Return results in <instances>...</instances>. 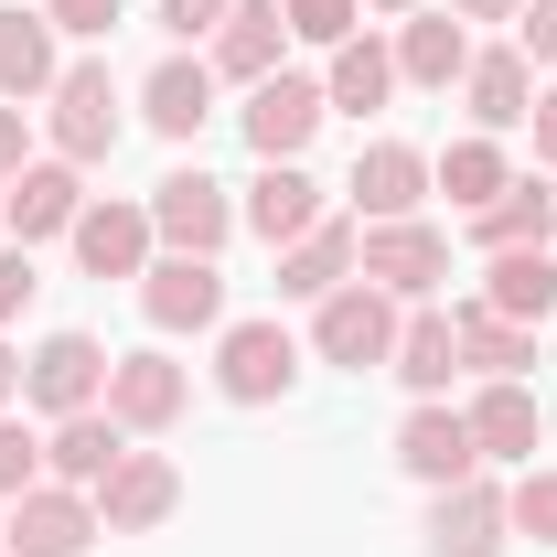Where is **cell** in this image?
I'll return each instance as SVG.
<instances>
[{"label":"cell","instance_id":"1","mask_svg":"<svg viewBox=\"0 0 557 557\" xmlns=\"http://www.w3.org/2000/svg\"><path fill=\"white\" fill-rule=\"evenodd\" d=\"M311 344H322V364H386L397 354V300L375 289V278H344L333 300H311Z\"/></svg>","mask_w":557,"mask_h":557},{"label":"cell","instance_id":"2","mask_svg":"<svg viewBox=\"0 0 557 557\" xmlns=\"http://www.w3.org/2000/svg\"><path fill=\"white\" fill-rule=\"evenodd\" d=\"M354 269L375 278L386 300H429V289L450 278V236H440V225H418V214H397V225H364Z\"/></svg>","mask_w":557,"mask_h":557},{"label":"cell","instance_id":"3","mask_svg":"<svg viewBox=\"0 0 557 557\" xmlns=\"http://www.w3.org/2000/svg\"><path fill=\"white\" fill-rule=\"evenodd\" d=\"M97 536H108V525H97V493L33 483V493H11V536H0V547L11 557H86Z\"/></svg>","mask_w":557,"mask_h":557},{"label":"cell","instance_id":"4","mask_svg":"<svg viewBox=\"0 0 557 557\" xmlns=\"http://www.w3.org/2000/svg\"><path fill=\"white\" fill-rule=\"evenodd\" d=\"M289 375H300V344H289L278 322H225V344H214V386H225L236 408L289 397Z\"/></svg>","mask_w":557,"mask_h":557},{"label":"cell","instance_id":"5","mask_svg":"<svg viewBox=\"0 0 557 557\" xmlns=\"http://www.w3.org/2000/svg\"><path fill=\"white\" fill-rule=\"evenodd\" d=\"M322 119H333V108H322L311 75H258V86H247V150H258V161H300Z\"/></svg>","mask_w":557,"mask_h":557},{"label":"cell","instance_id":"6","mask_svg":"<svg viewBox=\"0 0 557 557\" xmlns=\"http://www.w3.org/2000/svg\"><path fill=\"white\" fill-rule=\"evenodd\" d=\"M139 311H150V333H214L225 322V269L214 258H161V269H139Z\"/></svg>","mask_w":557,"mask_h":557},{"label":"cell","instance_id":"7","mask_svg":"<svg viewBox=\"0 0 557 557\" xmlns=\"http://www.w3.org/2000/svg\"><path fill=\"white\" fill-rule=\"evenodd\" d=\"M150 236H172V258H214V247L236 236L225 183H214V172H172V183L150 194Z\"/></svg>","mask_w":557,"mask_h":557},{"label":"cell","instance_id":"8","mask_svg":"<svg viewBox=\"0 0 557 557\" xmlns=\"http://www.w3.org/2000/svg\"><path fill=\"white\" fill-rule=\"evenodd\" d=\"M397 461H408L429 493L472 483V472H483V450H472V418H461V408H440V397H418V408H408V429H397Z\"/></svg>","mask_w":557,"mask_h":557},{"label":"cell","instance_id":"9","mask_svg":"<svg viewBox=\"0 0 557 557\" xmlns=\"http://www.w3.org/2000/svg\"><path fill=\"white\" fill-rule=\"evenodd\" d=\"M54 150H65V161H108V150H119V86H108V65H65L54 75Z\"/></svg>","mask_w":557,"mask_h":557},{"label":"cell","instance_id":"10","mask_svg":"<svg viewBox=\"0 0 557 557\" xmlns=\"http://www.w3.org/2000/svg\"><path fill=\"white\" fill-rule=\"evenodd\" d=\"M22 397H33L44 418H75V408H97V397H108V354L86 344V333H54V344H44L33 364H22Z\"/></svg>","mask_w":557,"mask_h":557},{"label":"cell","instance_id":"11","mask_svg":"<svg viewBox=\"0 0 557 557\" xmlns=\"http://www.w3.org/2000/svg\"><path fill=\"white\" fill-rule=\"evenodd\" d=\"M172 504H183V472H172L161 450H129V461L97 483V525H108V536H150Z\"/></svg>","mask_w":557,"mask_h":557},{"label":"cell","instance_id":"12","mask_svg":"<svg viewBox=\"0 0 557 557\" xmlns=\"http://www.w3.org/2000/svg\"><path fill=\"white\" fill-rule=\"evenodd\" d=\"M183 397H194V386H183L172 354H108V418H119V429H172Z\"/></svg>","mask_w":557,"mask_h":557},{"label":"cell","instance_id":"13","mask_svg":"<svg viewBox=\"0 0 557 557\" xmlns=\"http://www.w3.org/2000/svg\"><path fill=\"white\" fill-rule=\"evenodd\" d=\"M0 194H11L0 214H11V236H22V247H33V236H75V214H86V183H75V161H22Z\"/></svg>","mask_w":557,"mask_h":557},{"label":"cell","instance_id":"14","mask_svg":"<svg viewBox=\"0 0 557 557\" xmlns=\"http://www.w3.org/2000/svg\"><path fill=\"white\" fill-rule=\"evenodd\" d=\"M504 536H515V515H504V493H493L483 472L429 504V557H493Z\"/></svg>","mask_w":557,"mask_h":557},{"label":"cell","instance_id":"15","mask_svg":"<svg viewBox=\"0 0 557 557\" xmlns=\"http://www.w3.org/2000/svg\"><path fill=\"white\" fill-rule=\"evenodd\" d=\"M418 194H429V150H408V139H364L354 150V205H364V225L418 214Z\"/></svg>","mask_w":557,"mask_h":557},{"label":"cell","instance_id":"16","mask_svg":"<svg viewBox=\"0 0 557 557\" xmlns=\"http://www.w3.org/2000/svg\"><path fill=\"white\" fill-rule=\"evenodd\" d=\"M119 461H129V429H119L108 408L54 418V440H44V472H54V483H75V493H97L108 472H119Z\"/></svg>","mask_w":557,"mask_h":557},{"label":"cell","instance_id":"17","mask_svg":"<svg viewBox=\"0 0 557 557\" xmlns=\"http://www.w3.org/2000/svg\"><path fill=\"white\" fill-rule=\"evenodd\" d=\"M139 119L161 139H205L214 119V65L205 54H172V65H150V86H139Z\"/></svg>","mask_w":557,"mask_h":557},{"label":"cell","instance_id":"18","mask_svg":"<svg viewBox=\"0 0 557 557\" xmlns=\"http://www.w3.org/2000/svg\"><path fill=\"white\" fill-rule=\"evenodd\" d=\"M461 418H472V450H483V461H536V440H547V408H536L515 375H493Z\"/></svg>","mask_w":557,"mask_h":557},{"label":"cell","instance_id":"19","mask_svg":"<svg viewBox=\"0 0 557 557\" xmlns=\"http://www.w3.org/2000/svg\"><path fill=\"white\" fill-rule=\"evenodd\" d=\"M236 214H247L269 247H289V236L322 225V183H311L300 161H258V183H247V205H236Z\"/></svg>","mask_w":557,"mask_h":557},{"label":"cell","instance_id":"20","mask_svg":"<svg viewBox=\"0 0 557 557\" xmlns=\"http://www.w3.org/2000/svg\"><path fill=\"white\" fill-rule=\"evenodd\" d=\"M461 97H472V129H525L536 119V65L504 44V54H472V75H461Z\"/></svg>","mask_w":557,"mask_h":557},{"label":"cell","instance_id":"21","mask_svg":"<svg viewBox=\"0 0 557 557\" xmlns=\"http://www.w3.org/2000/svg\"><path fill=\"white\" fill-rule=\"evenodd\" d=\"M75 258L97 278H139L150 269V205H86L75 214Z\"/></svg>","mask_w":557,"mask_h":557},{"label":"cell","instance_id":"22","mask_svg":"<svg viewBox=\"0 0 557 557\" xmlns=\"http://www.w3.org/2000/svg\"><path fill=\"white\" fill-rule=\"evenodd\" d=\"M354 247H364V236H354L344 214H322L311 236H289V258H278V289H289V300H333V289L354 278Z\"/></svg>","mask_w":557,"mask_h":557},{"label":"cell","instance_id":"23","mask_svg":"<svg viewBox=\"0 0 557 557\" xmlns=\"http://www.w3.org/2000/svg\"><path fill=\"white\" fill-rule=\"evenodd\" d=\"M278 44H289V11H278V0H236L225 33H214V75L258 86V75H278Z\"/></svg>","mask_w":557,"mask_h":557},{"label":"cell","instance_id":"24","mask_svg":"<svg viewBox=\"0 0 557 557\" xmlns=\"http://www.w3.org/2000/svg\"><path fill=\"white\" fill-rule=\"evenodd\" d=\"M54 22L44 11H0V97L11 108H33V97H54Z\"/></svg>","mask_w":557,"mask_h":557},{"label":"cell","instance_id":"25","mask_svg":"<svg viewBox=\"0 0 557 557\" xmlns=\"http://www.w3.org/2000/svg\"><path fill=\"white\" fill-rule=\"evenodd\" d=\"M483 311H504V322H547V311H557V258H547V247H504V258H483Z\"/></svg>","mask_w":557,"mask_h":557},{"label":"cell","instance_id":"26","mask_svg":"<svg viewBox=\"0 0 557 557\" xmlns=\"http://www.w3.org/2000/svg\"><path fill=\"white\" fill-rule=\"evenodd\" d=\"M397 75H408V86H461V75H472L461 11H418L408 33H397Z\"/></svg>","mask_w":557,"mask_h":557},{"label":"cell","instance_id":"27","mask_svg":"<svg viewBox=\"0 0 557 557\" xmlns=\"http://www.w3.org/2000/svg\"><path fill=\"white\" fill-rule=\"evenodd\" d=\"M547 214H557V183H504L483 214H472V247L504 258V247H547Z\"/></svg>","mask_w":557,"mask_h":557},{"label":"cell","instance_id":"28","mask_svg":"<svg viewBox=\"0 0 557 557\" xmlns=\"http://www.w3.org/2000/svg\"><path fill=\"white\" fill-rule=\"evenodd\" d=\"M386 86H397V54L375 44V33H354V44H333V75H322V108H386Z\"/></svg>","mask_w":557,"mask_h":557},{"label":"cell","instance_id":"29","mask_svg":"<svg viewBox=\"0 0 557 557\" xmlns=\"http://www.w3.org/2000/svg\"><path fill=\"white\" fill-rule=\"evenodd\" d=\"M397 375H408L418 397H440L450 375H461V333H450V311H418V322H397V354H386Z\"/></svg>","mask_w":557,"mask_h":557},{"label":"cell","instance_id":"30","mask_svg":"<svg viewBox=\"0 0 557 557\" xmlns=\"http://www.w3.org/2000/svg\"><path fill=\"white\" fill-rule=\"evenodd\" d=\"M450 333H461V364H483V375H525V364H536V333L504 322V311H483V300H461Z\"/></svg>","mask_w":557,"mask_h":557},{"label":"cell","instance_id":"31","mask_svg":"<svg viewBox=\"0 0 557 557\" xmlns=\"http://www.w3.org/2000/svg\"><path fill=\"white\" fill-rule=\"evenodd\" d=\"M429 183H440V194H450V205H461V214H483L493 194L515 183V172H504V150H493L483 129H472V139H450V150L429 161Z\"/></svg>","mask_w":557,"mask_h":557},{"label":"cell","instance_id":"32","mask_svg":"<svg viewBox=\"0 0 557 557\" xmlns=\"http://www.w3.org/2000/svg\"><path fill=\"white\" fill-rule=\"evenodd\" d=\"M504 515H515V536H536V547H557V472H536V461H525V483L504 493Z\"/></svg>","mask_w":557,"mask_h":557},{"label":"cell","instance_id":"33","mask_svg":"<svg viewBox=\"0 0 557 557\" xmlns=\"http://www.w3.org/2000/svg\"><path fill=\"white\" fill-rule=\"evenodd\" d=\"M278 11L300 44H354V22H364V0H278Z\"/></svg>","mask_w":557,"mask_h":557},{"label":"cell","instance_id":"34","mask_svg":"<svg viewBox=\"0 0 557 557\" xmlns=\"http://www.w3.org/2000/svg\"><path fill=\"white\" fill-rule=\"evenodd\" d=\"M33 483H44V440L22 418H0V493H33Z\"/></svg>","mask_w":557,"mask_h":557},{"label":"cell","instance_id":"35","mask_svg":"<svg viewBox=\"0 0 557 557\" xmlns=\"http://www.w3.org/2000/svg\"><path fill=\"white\" fill-rule=\"evenodd\" d=\"M515 54L525 65H557V0H525L515 11Z\"/></svg>","mask_w":557,"mask_h":557},{"label":"cell","instance_id":"36","mask_svg":"<svg viewBox=\"0 0 557 557\" xmlns=\"http://www.w3.org/2000/svg\"><path fill=\"white\" fill-rule=\"evenodd\" d=\"M225 11H236V0H161V33L194 44V33H225Z\"/></svg>","mask_w":557,"mask_h":557},{"label":"cell","instance_id":"37","mask_svg":"<svg viewBox=\"0 0 557 557\" xmlns=\"http://www.w3.org/2000/svg\"><path fill=\"white\" fill-rule=\"evenodd\" d=\"M54 33H119V0H44Z\"/></svg>","mask_w":557,"mask_h":557},{"label":"cell","instance_id":"38","mask_svg":"<svg viewBox=\"0 0 557 557\" xmlns=\"http://www.w3.org/2000/svg\"><path fill=\"white\" fill-rule=\"evenodd\" d=\"M22 300H33V258H22V247H11V258H0V322H11V311H22Z\"/></svg>","mask_w":557,"mask_h":557},{"label":"cell","instance_id":"39","mask_svg":"<svg viewBox=\"0 0 557 557\" xmlns=\"http://www.w3.org/2000/svg\"><path fill=\"white\" fill-rule=\"evenodd\" d=\"M11 172H22V108L0 97V183H11Z\"/></svg>","mask_w":557,"mask_h":557},{"label":"cell","instance_id":"40","mask_svg":"<svg viewBox=\"0 0 557 557\" xmlns=\"http://www.w3.org/2000/svg\"><path fill=\"white\" fill-rule=\"evenodd\" d=\"M536 161L557 172V97H536Z\"/></svg>","mask_w":557,"mask_h":557},{"label":"cell","instance_id":"41","mask_svg":"<svg viewBox=\"0 0 557 557\" xmlns=\"http://www.w3.org/2000/svg\"><path fill=\"white\" fill-rule=\"evenodd\" d=\"M450 11H461V22H515L525 0H450Z\"/></svg>","mask_w":557,"mask_h":557},{"label":"cell","instance_id":"42","mask_svg":"<svg viewBox=\"0 0 557 557\" xmlns=\"http://www.w3.org/2000/svg\"><path fill=\"white\" fill-rule=\"evenodd\" d=\"M11 386H22V354H0V397H11Z\"/></svg>","mask_w":557,"mask_h":557},{"label":"cell","instance_id":"43","mask_svg":"<svg viewBox=\"0 0 557 557\" xmlns=\"http://www.w3.org/2000/svg\"><path fill=\"white\" fill-rule=\"evenodd\" d=\"M364 11H418V0H364Z\"/></svg>","mask_w":557,"mask_h":557},{"label":"cell","instance_id":"44","mask_svg":"<svg viewBox=\"0 0 557 557\" xmlns=\"http://www.w3.org/2000/svg\"><path fill=\"white\" fill-rule=\"evenodd\" d=\"M547 236H557V214H547Z\"/></svg>","mask_w":557,"mask_h":557}]
</instances>
